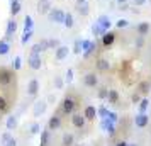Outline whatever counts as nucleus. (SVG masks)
<instances>
[{
  "instance_id": "1",
  "label": "nucleus",
  "mask_w": 151,
  "mask_h": 146,
  "mask_svg": "<svg viewBox=\"0 0 151 146\" xmlns=\"http://www.w3.org/2000/svg\"><path fill=\"white\" fill-rule=\"evenodd\" d=\"M12 70H7V68H0V85H9L12 82Z\"/></svg>"
},
{
  "instance_id": "2",
  "label": "nucleus",
  "mask_w": 151,
  "mask_h": 146,
  "mask_svg": "<svg viewBox=\"0 0 151 146\" xmlns=\"http://www.w3.org/2000/svg\"><path fill=\"white\" fill-rule=\"evenodd\" d=\"M82 49H83V56L88 58V56L93 53V49H95V42L88 41V39H83L82 41Z\"/></svg>"
},
{
  "instance_id": "3",
  "label": "nucleus",
  "mask_w": 151,
  "mask_h": 146,
  "mask_svg": "<svg viewBox=\"0 0 151 146\" xmlns=\"http://www.w3.org/2000/svg\"><path fill=\"white\" fill-rule=\"evenodd\" d=\"M48 14H49V19L53 22H63L65 21V15H66L63 10H60V9H53V10H49Z\"/></svg>"
},
{
  "instance_id": "4",
  "label": "nucleus",
  "mask_w": 151,
  "mask_h": 146,
  "mask_svg": "<svg viewBox=\"0 0 151 146\" xmlns=\"http://www.w3.org/2000/svg\"><path fill=\"white\" fill-rule=\"evenodd\" d=\"M114 41H116V34H114L112 31H105V32L102 34V44H104V46H107V48H109V46L114 44Z\"/></svg>"
},
{
  "instance_id": "5",
  "label": "nucleus",
  "mask_w": 151,
  "mask_h": 146,
  "mask_svg": "<svg viewBox=\"0 0 151 146\" xmlns=\"http://www.w3.org/2000/svg\"><path fill=\"white\" fill-rule=\"evenodd\" d=\"M15 31H17V22H15L14 19L7 21V31H5V39H4V41H7L9 37H12V36L15 34Z\"/></svg>"
},
{
  "instance_id": "6",
  "label": "nucleus",
  "mask_w": 151,
  "mask_h": 146,
  "mask_svg": "<svg viewBox=\"0 0 151 146\" xmlns=\"http://www.w3.org/2000/svg\"><path fill=\"white\" fill-rule=\"evenodd\" d=\"M83 83L87 85V87H97V83H99V77H97L95 73H87V75L83 77Z\"/></svg>"
},
{
  "instance_id": "7",
  "label": "nucleus",
  "mask_w": 151,
  "mask_h": 146,
  "mask_svg": "<svg viewBox=\"0 0 151 146\" xmlns=\"http://www.w3.org/2000/svg\"><path fill=\"white\" fill-rule=\"evenodd\" d=\"M73 111H75V100L66 97L63 100V112H65V114H71Z\"/></svg>"
},
{
  "instance_id": "8",
  "label": "nucleus",
  "mask_w": 151,
  "mask_h": 146,
  "mask_svg": "<svg viewBox=\"0 0 151 146\" xmlns=\"http://www.w3.org/2000/svg\"><path fill=\"white\" fill-rule=\"evenodd\" d=\"M51 10V2L49 0H39L37 2V12L39 14H48Z\"/></svg>"
},
{
  "instance_id": "9",
  "label": "nucleus",
  "mask_w": 151,
  "mask_h": 146,
  "mask_svg": "<svg viewBox=\"0 0 151 146\" xmlns=\"http://www.w3.org/2000/svg\"><path fill=\"white\" fill-rule=\"evenodd\" d=\"M37 92H39V82H37L36 78H32L27 85V93L34 97V95H37Z\"/></svg>"
},
{
  "instance_id": "10",
  "label": "nucleus",
  "mask_w": 151,
  "mask_h": 146,
  "mask_svg": "<svg viewBox=\"0 0 151 146\" xmlns=\"http://www.w3.org/2000/svg\"><path fill=\"white\" fill-rule=\"evenodd\" d=\"M148 121H150V119H148V116H146L144 112L137 114L136 119H134V122H136L137 127H146V126H148Z\"/></svg>"
},
{
  "instance_id": "11",
  "label": "nucleus",
  "mask_w": 151,
  "mask_h": 146,
  "mask_svg": "<svg viewBox=\"0 0 151 146\" xmlns=\"http://www.w3.org/2000/svg\"><path fill=\"white\" fill-rule=\"evenodd\" d=\"M85 121H87V119H85V116H82V114H73V117H71L73 126H75V127H78V129L85 126Z\"/></svg>"
},
{
  "instance_id": "12",
  "label": "nucleus",
  "mask_w": 151,
  "mask_h": 146,
  "mask_svg": "<svg viewBox=\"0 0 151 146\" xmlns=\"http://www.w3.org/2000/svg\"><path fill=\"white\" fill-rule=\"evenodd\" d=\"M29 66L32 70H39L42 66V60L39 58V55L37 56H29Z\"/></svg>"
},
{
  "instance_id": "13",
  "label": "nucleus",
  "mask_w": 151,
  "mask_h": 146,
  "mask_svg": "<svg viewBox=\"0 0 151 146\" xmlns=\"http://www.w3.org/2000/svg\"><path fill=\"white\" fill-rule=\"evenodd\" d=\"M97 24H99V26H100L104 31H109V29H110V24H112V22H110V19L107 17V15H100V17L97 19Z\"/></svg>"
},
{
  "instance_id": "14",
  "label": "nucleus",
  "mask_w": 151,
  "mask_h": 146,
  "mask_svg": "<svg viewBox=\"0 0 151 146\" xmlns=\"http://www.w3.org/2000/svg\"><path fill=\"white\" fill-rule=\"evenodd\" d=\"M60 126H61V117H60V116H56V114H55L53 117L49 119V122H48V127L51 129V131H55V129H58Z\"/></svg>"
},
{
  "instance_id": "15",
  "label": "nucleus",
  "mask_w": 151,
  "mask_h": 146,
  "mask_svg": "<svg viewBox=\"0 0 151 146\" xmlns=\"http://www.w3.org/2000/svg\"><path fill=\"white\" fill-rule=\"evenodd\" d=\"M68 51L70 49L66 48V46H58V48H56V60H58V61L65 60V58L68 56Z\"/></svg>"
},
{
  "instance_id": "16",
  "label": "nucleus",
  "mask_w": 151,
  "mask_h": 146,
  "mask_svg": "<svg viewBox=\"0 0 151 146\" xmlns=\"http://www.w3.org/2000/svg\"><path fill=\"white\" fill-rule=\"evenodd\" d=\"M83 116H85V119H95L97 117V109L93 107V105H87L85 107V112H83Z\"/></svg>"
},
{
  "instance_id": "17",
  "label": "nucleus",
  "mask_w": 151,
  "mask_h": 146,
  "mask_svg": "<svg viewBox=\"0 0 151 146\" xmlns=\"http://www.w3.org/2000/svg\"><path fill=\"white\" fill-rule=\"evenodd\" d=\"M44 111H46V102H44V100H39V102H36L34 104V116L36 117L41 116Z\"/></svg>"
},
{
  "instance_id": "18",
  "label": "nucleus",
  "mask_w": 151,
  "mask_h": 146,
  "mask_svg": "<svg viewBox=\"0 0 151 146\" xmlns=\"http://www.w3.org/2000/svg\"><path fill=\"white\" fill-rule=\"evenodd\" d=\"M150 29H151V26L148 24V22H141V24L137 26V34L139 36H146L148 32H150Z\"/></svg>"
},
{
  "instance_id": "19",
  "label": "nucleus",
  "mask_w": 151,
  "mask_h": 146,
  "mask_svg": "<svg viewBox=\"0 0 151 146\" xmlns=\"http://www.w3.org/2000/svg\"><path fill=\"white\" fill-rule=\"evenodd\" d=\"M102 127H105V129H107V132H109L110 136H112V134H116V126H114V122H112V121H109V119H105V121L102 122Z\"/></svg>"
},
{
  "instance_id": "20",
  "label": "nucleus",
  "mask_w": 151,
  "mask_h": 146,
  "mask_svg": "<svg viewBox=\"0 0 151 146\" xmlns=\"http://www.w3.org/2000/svg\"><path fill=\"white\" fill-rule=\"evenodd\" d=\"M150 88H151V82H148V80L139 82V85H137V92H141V93H148Z\"/></svg>"
},
{
  "instance_id": "21",
  "label": "nucleus",
  "mask_w": 151,
  "mask_h": 146,
  "mask_svg": "<svg viewBox=\"0 0 151 146\" xmlns=\"http://www.w3.org/2000/svg\"><path fill=\"white\" fill-rule=\"evenodd\" d=\"M97 70L99 71H107V70L110 68V63L107 61V60H97Z\"/></svg>"
},
{
  "instance_id": "22",
  "label": "nucleus",
  "mask_w": 151,
  "mask_h": 146,
  "mask_svg": "<svg viewBox=\"0 0 151 146\" xmlns=\"http://www.w3.org/2000/svg\"><path fill=\"white\" fill-rule=\"evenodd\" d=\"M76 10H78V14L80 15H88V4L87 2H83V4H76Z\"/></svg>"
},
{
  "instance_id": "23",
  "label": "nucleus",
  "mask_w": 151,
  "mask_h": 146,
  "mask_svg": "<svg viewBox=\"0 0 151 146\" xmlns=\"http://www.w3.org/2000/svg\"><path fill=\"white\" fill-rule=\"evenodd\" d=\"M107 99H109L110 104H117V102H119V93H117V90H109Z\"/></svg>"
},
{
  "instance_id": "24",
  "label": "nucleus",
  "mask_w": 151,
  "mask_h": 146,
  "mask_svg": "<svg viewBox=\"0 0 151 146\" xmlns=\"http://www.w3.org/2000/svg\"><path fill=\"white\" fill-rule=\"evenodd\" d=\"M32 26H34V21L31 15H26L24 19V31H32Z\"/></svg>"
},
{
  "instance_id": "25",
  "label": "nucleus",
  "mask_w": 151,
  "mask_h": 146,
  "mask_svg": "<svg viewBox=\"0 0 151 146\" xmlns=\"http://www.w3.org/2000/svg\"><path fill=\"white\" fill-rule=\"evenodd\" d=\"M19 12H21V4H19V0H17V2H10V14L17 15Z\"/></svg>"
},
{
  "instance_id": "26",
  "label": "nucleus",
  "mask_w": 151,
  "mask_h": 146,
  "mask_svg": "<svg viewBox=\"0 0 151 146\" xmlns=\"http://www.w3.org/2000/svg\"><path fill=\"white\" fill-rule=\"evenodd\" d=\"M63 24H65V27H73V15L71 14H66L65 15V21H63Z\"/></svg>"
},
{
  "instance_id": "27",
  "label": "nucleus",
  "mask_w": 151,
  "mask_h": 146,
  "mask_svg": "<svg viewBox=\"0 0 151 146\" xmlns=\"http://www.w3.org/2000/svg\"><path fill=\"white\" fill-rule=\"evenodd\" d=\"M92 32H93L95 36H102L104 32H105V31H104V29H102V27H100V26H99V24L95 22V24L92 26Z\"/></svg>"
},
{
  "instance_id": "28",
  "label": "nucleus",
  "mask_w": 151,
  "mask_h": 146,
  "mask_svg": "<svg viewBox=\"0 0 151 146\" xmlns=\"http://www.w3.org/2000/svg\"><path fill=\"white\" fill-rule=\"evenodd\" d=\"M10 46L7 44V41H0V55H7Z\"/></svg>"
},
{
  "instance_id": "29",
  "label": "nucleus",
  "mask_w": 151,
  "mask_h": 146,
  "mask_svg": "<svg viewBox=\"0 0 151 146\" xmlns=\"http://www.w3.org/2000/svg\"><path fill=\"white\" fill-rule=\"evenodd\" d=\"M73 145V136L71 134H65L63 136V146H71Z\"/></svg>"
},
{
  "instance_id": "30",
  "label": "nucleus",
  "mask_w": 151,
  "mask_h": 146,
  "mask_svg": "<svg viewBox=\"0 0 151 146\" xmlns=\"http://www.w3.org/2000/svg\"><path fill=\"white\" fill-rule=\"evenodd\" d=\"M41 51H42V48H41V44L37 42V44H34V46L31 48V56H37Z\"/></svg>"
},
{
  "instance_id": "31",
  "label": "nucleus",
  "mask_w": 151,
  "mask_h": 146,
  "mask_svg": "<svg viewBox=\"0 0 151 146\" xmlns=\"http://www.w3.org/2000/svg\"><path fill=\"white\" fill-rule=\"evenodd\" d=\"M32 37V31H24V34H22V39H21V42L22 44H26V42L29 41Z\"/></svg>"
},
{
  "instance_id": "32",
  "label": "nucleus",
  "mask_w": 151,
  "mask_h": 146,
  "mask_svg": "<svg viewBox=\"0 0 151 146\" xmlns=\"http://www.w3.org/2000/svg\"><path fill=\"white\" fill-rule=\"evenodd\" d=\"M12 70H21V56H15L14 61H12Z\"/></svg>"
},
{
  "instance_id": "33",
  "label": "nucleus",
  "mask_w": 151,
  "mask_h": 146,
  "mask_svg": "<svg viewBox=\"0 0 151 146\" xmlns=\"http://www.w3.org/2000/svg\"><path fill=\"white\" fill-rule=\"evenodd\" d=\"M15 126H17V121H15L14 116H10V117L7 119V127H9V129H14Z\"/></svg>"
},
{
  "instance_id": "34",
  "label": "nucleus",
  "mask_w": 151,
  "mask_h": 146,
  "mask_svg": "<svg viewBox=\"0 0 151 146\" xmlns=\"http://www.w3.org/2000/svg\"><path fill=\"white\" fill-rule=\"evenodd\" d=\"M148 104H150V100H148V99H143V100L139 102V111L144 112L146 109H148Z\"/></svg>"
},
{
  "instance_id": "35",
  "label": "nucleus",
  "mask_w": 151,
  "mask_h": 146,
  "mask_svg": "<svg viewBox=\"0 0 151 146\" xmlns=\"http://www.w3.org/2000/svg\"><path fill=\"white\" fill-rule=\"evenodd\" d=\"M116 26L119 29H122V27H127V26H129V22L126 21V19H119V21L116 22Z\"/></svg>"
},
{
  "instance_id": "36",
  "label": "nucleus",
  "mask_w": 151,
  "mask_h": 146,
  "mask_svg": "<svg viewBox=\"0 0 151 146\" xmlns=\"http://www.w3.org/2000/svg\"><path fill=\"white\" fill-rule=\"evenodd\" d=\"M73 53H75V55H80V53H82V41H76V42H75Z\"/></svg>"
},
{
  "instance_id": "37",
  "label": "nucleus",
  "mask_w": 151,
  "mask_h": 146,
  "mask_svg": "<svg viewBox=\"0 0 151 146\" xmlns=\"http://www.w3.org/2000/svg\"><path fill=\"white\" fill-rule=\"evenodd\" d=\"M60 46V41L58 39H49L48 41V48H58Z\"/></svg>"
},
{
  "instance_id": "38",
  "label": "nucleus",
  "mask_w": 151,
  "mask_h": 146,
  "mask_svg": "<svg viewBox=\"0 0 151 146\" xmlns=\"http://www.w3.org/2000/svg\"><path fill=\"white\" fill-rule=\"evenodd\" d=\"M97 114H99V116H100V117H107V114H109V111H107V109H105V107H100V109H99V111H97Z\"/></svg>"
},
{
  "instance_id": "39",
  "label": "nucleus",
  "mask_w": 151,
  "mask_h": 146,
  "mask_svg": "<svg viewBox=\"0 0 151 146\" xmlns=\"http://www.w3.org/2000/svg\"><path fill=\"white\" fill-rule=\"evenodd\" d=\"M48 143V131H42V136H41V146H46Z\"/></svg>"
},
{
  "instance_id": "40",
  "label": "nucleus",
  "mask_w": 151,
  "mask_h": 146,
  "mask_svg": "<svg viewBox=\"0 0 151 146\" xmlns=\"http://www.w3.org/2000/svg\"><path fill=\"white\" fill-rule=\"evenodd\" d=\"M107 93H109L107 88H100L99 90V99H107Z\"/></svg>"
},
{
  "instance_id": "41",
  "label": "nucleus",
  "mask_w": 151,
  "mask_h": 146,
  "mask_svg": "<svg viewBox=\"0 0 151 146\" xmlns=\"http://www.w3.org/2000/svg\"><path fill=\"white\" fill-rule=\"evenodd\" d=\"M7 109V100L0 95V111H5Z\"/></svg>"
},
{
  "instance_id": "42",
  "label": "nucleus",
  "mask_w": 151,
  "mask_h": 146,
  "mask_svg": "<svg viewBox=\"0 0 151 146\" xmlns=\"http://www.w3.org/2000/svg\"><path fill=\"white\" fill-rule=\"evenodd\" d=\"M37 132H39V124L34 122V124L31 126V134H37Z\"/></svg>"
},
{
  "instance_id": "43",
  "label": "nucleus",
  "mask_w": 151,
  "mask_h": 146,
  "mask_svg": "<svg viewBox=\"0 0 151 146\" xmlns=\"http://www.w3.org/2000/svg\"><path fill=\"white\" fill-rule=\"evenodd\" d=\"M71 80H73V70L71 68H68V71H66V82H71Z\"/></svg>"
},
{
  "instance_id": "44",
  "label": "nucleus",
  "mask_w": 151,
  "mask_h": 146,
  "mask_svg": "<svg viewBox=\"0 0 151 146\" xmlns=\"http://www.w3.org/2000/svg\"><path fill=\"white\" fill-rule=\"evenodd\" d=\"M107 119L112 121V122H116V121H117V114H116V112H109V114H107Z\"/></svg>"
},
{
  "instance_id": "45",
  "label": "nucleus",
  "mask_w": 151,
  "mask_h": 146,
  "mask_svg": "<svg viewBox=\"0 0 151 146\" xmlns=\"http://www.w3.org/2000/svg\"><path fill=\"white\" fill-rule=\"evenodd\" d=\"M131 100H132L134 104H137V102H141V99H139V93H134V95L131 97Z\"/></svg>"
},
{
  "instance_id": "46",
  "label": "nucleus",
  "mask_w": 151,
  "mask_h": 146,
  "mask_svg": "<svg viewBox=\"0 0 151 146\" xmlns=\"http://www.w3.org/2000/svg\"><path fill=\"white\" fill-rule=\"evenodd\" d=\"M55 85L58 87V88H61V87H63V80H61V78H56V80H55Z\"/></svg>"
},
{
  "instance_id": "47",
  "label": "nucleus",
  "mask_w": 151,
  "mask_h": 146,
  "mask_svg": "<svg viewBox=\"0 0 151 146\" xmlns=\"http://www.w3.org/2000/svg\"><path fill=\"white\" fill-rule=\"evenodd\" d=\"M15 145H17V141H15L14 138H10V139L7 141V145H5V146H15Z\"/></svg>"
},
{
  "instance_id": "48",
  "label": "nucleus",
  "mask_w": 151,
  "mask_h": 146,
  "mask_svg": "<svg viewBox=\"0 0 151 146\" xmlns=\"http://www.w3.org/2000/svg\"><path fill=\"white\" fill-rule=\"evenodd\" d=\"M9 139H10V134H9V132H5V134L2 136V141H4V143H7Z\"/></svg>"
},
{
  "instance_id": "49",
  "label": "nucleus",
  "mask_w": 151,
  "mask_h": 146,
  "mask_svg": "<svg viewBox=\"0 0 151 146\" xmlns=\"http://www.w3.org/2000/svg\"><path fill=\"white\" fill-rule=\"evenodd\" d=\"M143 36H139V39H137V42H136V44H137V48H143Z\"/></svg>"
},
{
  "instance_id": "50",
  "label": "nucleus",
  "mask_w": 151,
  "mask_h": 146,
  "mask_svg": "<svg viewBox=\"0 0 151 146\" xmlns=\"http://www.w3.org/2000/svg\"><path fill=\"white\" fill-rule=\"evenodd\" d=\"M39 44H41L42 51H44V49H48V41H41V42H39Z\"/></svg>"
},
{
  "instance_id": "51",
  "label": "nucleus",
  "mask_w": 151,
  "mask_h": 146,
  "mask_svg": "<svg viewBox=\"0 0 151 146\" xmlns=\"http://www.w3.org/2000/svg\"><path fill=\"white\" fill-rule=\"evenodd\" d=\"M144 2H146V0H132V4H134V5H143Z\"/></svg>"
},
{
  "instance_id": "52",
  "label": "nucleus",
  "mask_w": 151,
  "mask_h": 146,
  "mask_svg": "<svg viewBox=\"0 0 151 146\" xmlns=\"http://www.w3.org/2000/svg\"><path fill=\"white\" fill-rule=\"evenodd\" d=\"M117 146H129L126 141H121V143H117Z\"/></svg>"
},
{
  "instance_id": "53",
  "label": "nucleus",
  "mask_w": 151,
  "mask_h": 146,
  "mask_svg": "<svg viewBox=\"0 0 151 146\" xmlns=\"http://www.w3.org/2000/svg\"><path fill=\"white\" fill-rule=\"evenodd\" d=\"M83 2H87V0H76V4H83Z\"/></svg>"
},
{
  "instance_id": "54",
  "label": "nucleus",
  "mask_w": 151,
  "mask_h": 146,
  "mask_svg": "<svg viewBox=\"0 0 151 146\" xmlns=\"http://www.w3.org/2000/svg\"><path fill=\"white\" fill-rule=\"evenodd\" d=\"M117 2H119V4H126V0H117Z\"/></svg>"
},
{
  "instance_id": "55",
  "label": "nucleus",
  "mask_w": 151,
  "mask_h": 146,
  "mask_svg": "<svg viewBox=\"0 0 151 146\" xmlns=\"http://www.w3.org/2000/svg\"><path fill=\"white\" fill-rule=\"evenodd\" d=\"M10 2H17V0H10Z\"/></svg>"
},
{
  "instance_id": "56",
  "label": "nucleus",
  "mask_w": 151,
  "mask_h": 146,
  "mask_svg": "<svg viewBox=\"0 0 151 146\" xmlns=\"http://www.w3.org/2000/svg\"><path fill=\"white\" fill-rule=\"evenodd\" d=\"M131 146H134V145H131Z\"/></svg>"
}]
</instances>
